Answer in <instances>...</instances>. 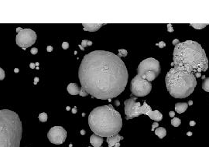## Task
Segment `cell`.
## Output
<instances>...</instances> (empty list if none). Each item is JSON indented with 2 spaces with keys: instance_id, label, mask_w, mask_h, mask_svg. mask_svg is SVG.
I'll use <instances>...</instances> for the list:
<instances>
[{
  "instance_id": "2",
  "label": "cell",
  "mask_w": 209,
  "mask_h": 147,
  "mask_svg": "<svg viewBox=\"0 0 209 147\" xmlns=\"http://www.w3.org/2000/svg\"><path fill=\"white\" fill-rule=\"evenodd\" d=\"M174 68L189 73H201L208 68V60L199 43L187 40L179 43L173 53Z\"/></svg>"
},
{
  "instance_id": "31",
  "label": "cell",
  "mask_w": 209,
  "mask_h": 147,
  "mask_svg": "<svg viewBox=\"0 0 209 147\" xmlns=\"http://www.w3.org/2000/svg\"><path fill=\"white\" fill-rule=\"evenodd\" d=\"M179 40L178 39H174L173 41H172V44H173V45H174V46H176L177 44H179Z\"/></svg>"
},
{
  "instance_id": "38",
  "label": "cell",
  "mask_w": 209,
  "mask_h": 147,
  "mask_svg": "<svg viewBox=\"0 0 209 147\" xmlns=\"http://www.w3.org/2000/svg\"><path fill=\"white\" fill-rule=\"evenodd\" d=\"M194 76H195V77H201V73H195Z\"/></svg>"
},
{
  "instance_id": "39",
  "label": "cell",
  "mask_w": 209,
  "mask_h": 147,
  "mask_svg": "<svg viewBox=\"0 0 209 147\" xmlns=\"http://www.w3.org/2000/svg\"><path fill=\"white\" fill-rule=\"evenodd\" d=\"M22 29H23L21 28V27H18V28H16V32H17V33H20V32L21 30H22Z\"/></svg>"
},
{
  "instance_id": "33",
  "label": "cell",
  "mask_w": 209,
  "mask_h": 147,
  "mask_svg": "<svg viewBox=\"0 0 209 147\" xmlns=\"http://www.w3.org/2000/svg\"><path fill=\"white\" fill-rule=\"evenodd\" d=\"M47 52H51V51H53V47L52 46H47Z\"/></svg>"
},
{
  "instance_id": "5",
  "label": "cell",
  "mask_w": 209,
  "mask_h": 147,
  "mask_svg": "<svg viewBox=\"0 0 209 147\" xmlns=\"http://www.w3.org/2000/svg\"><path fill=\"white\" fill-rule=\"evenodd\" d=\"M165 84L172 97L185 98L194 92L197 81L194 74L172 68L165 77Z\"/></svg>"
},
{
  "instance_id": "42",
  "label": "cell",
  "mask_w": 209,
  "mask_h": 147,
  "mask_svg": "<svg viewBox=\"0 0 209 147\" xmlns=\"http://www.w3.org/2000/svg\"><path fill=\"white\" fill-rule=\"evenodd\" d=\"M193 105V101L191 100H190L188 101V105Z\"/></svg>"
},
{
  "instance_id": "17",
  "label": "cell",
  "mask_w": 209,
  "mask_h": 147,
  "mask_svg": "<svg viewBox=\"0 0 209 147\" xmlns=\"http://www.w3.org/2000/svg\"><path fill=\"white\" fill-rule=\"evenodd\" d=\"M155 134L160 139H163L166 135V130L163 127H158L155 130Z\"/></svg>"
},
{
  "instance_id": "15",
  "label": "cell",
  "mask_w": 209,
  "mask_h": 147,
  "mask_svg": "<svg viewBox=\"0 0 209 147\" xmlns=\"http://www.w3.org/2000/svg\"><path fill=\"white\" fill-rule=\"evenodd\" d=\"M152 120H154L156 122H160L163 119V115L160 113L158 110H154L150 111L147 115Z\"/></svg>"
},
{
  "instance_id": "28",
  "label": "cell",
  "mask_w": 209,
  "mask_h": 147,
  "mask_svg": "<svg viewBox=\"0 0 209 147\" xmlns=\"http://www.w3.org/2000/svg\"><path fill=\"white\" fill-rule=\"evenodd\" d=\"M30 53H32V54L35 55L38 53V49L36 47H32L31 50H30Z\"/></svg>"
},
{
  "instance_id": "11",
  "label": "cell",
  "mask_w": 209,
  "mask_h": 147,
  "mask_svg": "<svg viewBox=\"0 0 209 147\" xmlns=\"http://www.w3.org/2000/svg\"><path fill=\"white\" fill-rule=\"evenodd\" d=\"M122 136H120L118 134L113 135L112 137H108L106 142L108 144V147H119L120 143L119 142L123 139Z\"/></svg>"
},
{
  "instance_id": "32",
  "label": "cell",
  "mask_w": 209,
  "mask_h": 147,
  "mask_svg": "<svg viewBox=\"0 0 209 147\" xmlns=\"http://www.w3.org/2000/svg\"><path fill=\"white\" fill-rule=\"evenodd\" d=\"M169 116L171 117V118H174V116H175V112L173 111H170V112H169Z\"/></svg>"
},
{
  "instance_id": "10",
  "label": "cell",
  "mask_w": 209,
  "mask_h": 147,
  "mask_svg": "<svg viewBox=\"0 0 209 147\" xmlns=\"http://www.w3.org/2000/svg\"><path fill=\"white\" fill-rule=\"evenodd\" d=\"M47 138L51 143L61 145L67 138V131L62 126H54L47 132Z\"/></svg>"
},
{
  "instance_id": "30",
  "label": "cell",
  "mask_w": 209,
  "mask_h": 147,
  "mask_svg": "<svg viewBox=\"0 0 209 147\" xmlns=\"http://www.w3.org/2000/svg\"><path fill=\"white\" fill-rule=\"evenodd\" d=\"M157 45V46H159V47H160V48H163V47H166V44L163 41H160Z\"/></svg>"
},
{
  "instance_id": "22",
  "label": "cell",
  "mask_w": 209,
  "mask_h": 147,
  "mask_svg": "<svg viewBox=\"0 0 209 147\" xmlns=\"http://www.w3.org/2000/svg\"><path fill=\"white\" fill-rule=\"evenodd\" d=\"M208 25V23H205V24H201V23L194 24V23H192V24H190V26H193V27H194V29H201L203 28H205V26H207Z\"/></svg>"
},
{
  "instance_id": "40",
  "label": "cell",
  "mask_w": 209,
  "mask_h": 147,
  "mask_svg": "<svg viewBox=\"0 0 209 147\" xmlns=\"http://www.w3.org/2000/svg\"><path fill=\"white\" fill-rule=\"evenodd\" d=\"M81 134L82 135H84V134H85V131H84V129H82V130H81Z\"/></svg>"
},
{
  "instance_id": "13",
  "label": "cell",
  "mask_w": 209,
  "mask_h": 147,
  "mask_svg": "<svg viewBox=\"0 0 209 147\" xmlns=\"http://www.w3.org/2000/svg\"><path fill=\"white\" fill-rule=\"evenodd\" d=\"M90 143L94 147H100L103 143V138L95 134H92L90 137Z\"/></svg>"
},
{
  "instance_id": "43",
  "label": "cell",
  "mask_w": 209,
  "mask_h": 147,
  "mask_svg": "<svg viewBox=\"0 0 209 147\" xmlns=\"http://www.w3.org/2000/svg\"><path fill=\"white\" fill-rule=\"evenodd\" d=\"M115 104H116V105H117V106L120 105V103H119V101H115Z\"/></svg>"
},
{
  "instance_id": "8",
  "label": "cell",
  "mask_w": 209,
  "mask_h": 147,
  "mask_svg": "<svg viewBox=\"0 0 209 147\" xmlns=\"http://www.w3.org/2000/svg\"><path fill=\"white\" fill-rule=\"evenodd\" d=\"M150 71H153L159 75L161 71L160 64L155 58H146L140 62L137 68V75L145 79L146 74Z\"/></svg>"
},
{
  "instance_id": "48",
  "label": "cell",
  "mask_w": 209,
  "mask_h": 147,
  "mask_svg": "<svg viewBox=\"0 0 209 147\" xmlns=\"http://www.w3.org/2000/svg\"><path fill=\"white\" fill-rule=\"evenodd\" d=\"M201 77H202V79L204 80V79L205 78V75H203V76H201Z\"/></svg>"
},
{
  "instance_id": "44",
  "label": "cell",
  "mask_w": 209,
  "mask_h": 147,
  "mask_svg": "<svg viewBox=\"0 0 209 147\" xmlns=\"http://www.w3.org/2000/svg\"><path fill=\"white\" fill-rule=\"evenodd\" d=\"M187 135H188V136H191L192 135V132H188L187 133Z\"/></svg>"
},
{
  "instance_id": "3",
  "label": "cell",
  "mask_w": 209,
  "mask_h": 147,
  "mask_svg": "<svg viewBox=\"0 0 209 147\" xmlns=\"http://www.w3.org/2000/svg\"><path fill=\"white\" fill-rule=\"evenodd\" d=\"M88 125L94 134L102 138L112 137L122 128V119L112 105H102L90 112Z\"/></svg>"
},
{
  "instance_id": "49",
  "label": "cell",
  "mask_w": 209,
  "mask_h": 147,
  "mask_svg": "<svg viewBox=\"0 0 209 147\" xmlns=\"http://www.w3.org/2000/svg\"><path fill=\"white\" fill-rule=\"evenodd\" d=\"M100 147H102V146H100Z\"/></svg>"
},
{
  "instance_id": "34",
  "label": "cell",
  "mask_w": 209,
  "mask_h": 147,
  "mask_svg": "<svg viewBox=\"0 0 209 147\" xmlns=\"http://www.w3.org/2000/svg\"><path fill=\"white\" fill-rule=\"evenodd\" d=\"M71 111H72L73 114H76L77 113V107L76 106L74 107V108L71 109Z\"/></svg>"
},
{
  "instance_id": "16",
  "label": "cell",
  "mask_w": 209,
  "mask_h": 147,
  "mask_svg": "<svg viewBox=\"0 0 209 147\" xmlns=\"http://www.w3.org/2000/svg\"><path fill=\"white\" fill-rule=\"evenodd\" d=\"M188 108V104L185 102H178L175 104V111L178 114L184 113Z\"/></svg>"
},
{
  "instance_id": "29",
  "label": "cell",
  "mask_w": 209,
  "mask_h": 147,
  "mask_svg": "<svg viewBox=\"0 0 209 147\" xmlns=\"http://www.w3.org/2000/svg\"><path fill=\"white\" fill-rule=\"evenodd\" d=\"M159 127V123L157 122H154L152 125V131H154L155 129H157Z\"/></svg>"
},
{
  "instance_id": "9",
  "label": "cell",
  "mask_w": 209,
  "mask_h": 147,
  "mask_svg": "<svg viewBox=\"0 0 209 147\" xmlns=\"http://www.w3.org/2000/svg\"><path fill=\"white\" fill-rule=\"evenodd\" d=\"M37 38L36 32L30 29H23L17 33L16 37V43L23 50H26L35 44Z\"/></svg>"
},
{
  "instance_id": "7",
  "label": "cell",
  "mask_w": 209,
  "mask_h": 147,
  "mask_svg": "<svg viewBox=\"0 0 209 147\" xmlns=\"http://www.w3.org/2000/svg\"><path fill=\"white\" fill-rule=\"evenodd\" d=\"M152 84L139 76L134 77L130 84V91L135 97H144L151 92Z\"/></svg>"
},
{
  "instance_id": "21",
  "label": "cell",
  "mask_w": 209,
  "mask_h": 147,
  "mask_svg": "<svg viewBox=\"0 0 209 147\" xmlns=\"http://www.w3.org/2000/svg\"><path fill=\"white\" fill-rule=\"evenodd\" d=\"M39 120L41 122H46L47 121V119H48V116H47V114L45 113V112H42L39 115Z\"/></svg>"
},
{
  "instance_id": "27",
  "label": "cell",
  "mask_w": 209,
  "mask_h": 147,
  "mask_svg": "<svg viewBox=\"0 0 209 147\" xmlns=\"http://www.w3.org/2000/svg\"><path fill=\"white\" fill-rule=\"evenodd\" d=\"M62 48L63 50H67L69 48V44H68L67 42H63L62 43Z\"/></svg>"
},
{
  "instance_id": "23",
  "label": "cell",
  "mask_w": 209,
  "mask_h": 147,
  "mask_svg": "<svg viewBox=\"0 0 209 147\" xmlns=\"http://www.w3.org/2000/svg\"><path fill=\"white\" fill-rule=\"evenodd\" d=\"M81 45L82 46V47L84 49V47L91 46V45H92V41H90V40H82V42H81Z\"/></svg>"
},
{
  "instance_id": "14",
  "label": "cell",
  "mask_w": 209,
  "mask_h": 147,
  "mask_svg": "<svg viewBox=\"0 0 209 147\" xmlns=\"http://www.w3.org/2000/svg\"><path fill=\"white\" fill-rule=\"evenodd\" d=\"M67 91L71 95H78L80 93V88L76 83H71L67 85Z\"/></svg>"
},
{
  "instance_id": "41",
  "label": "cell",
  "mask_w": 209,
  "mask_h": 147,
  "mask_svg": "<svg viewBox=\"0 0 209 147\" xmlns=\"http://www.w3.org/2000/svg\"><path fill=\"white\" fill-rule=\"evenodd\" d=\"M19 71H20V70L18 68H15L14 69V72H15V73H19Z\"/></svg>"
},
{
  "instance_id": "36",
  "label": "cell",
  "mask_w": 209,
  "mask_h": 147,
  "mask_svg": "<svg viewBox=\"0 0 209 147\" xmlns=\"http://www.w3.org/2000/svg\"><path fill=\"white\" fill-rule=\"evenodd\" d=\"M39 81V79L38 78V77H35V78H34V84L36 85V84H37V82Z\"/></svg>"
},
{
  "instance_id": "24",
  "label": "cell",
  "mask_w": 209,
  "mask_h": 147,
  "mask_svg": "<svg viewBox=\"0 0 209 147\" xmlns=\"http://www.w3.org/2000/svg\"><path fill=\"white\" fill-rule=\"evenodd\" d=\"M127 53H128V52H127L126 50H124V49H120L118 50V57H126L127 56Z\"/></svg>"
},
{
  "instance_id": "6",
  "label": "cell",
  "mask_w": 209,
  "mask_h": 147,
  "mask_svg": "<svg viewBox=\"0 0 209 147\" xmlns=\"http://www.w3.org/2000/svg\"><path fill=\"white\" fill-rule=\"evenodd\" d=\"M137 97H133L124 101L125 105V115L127 120L133 119L135 117H139L141 115H148L150 111H152L151 107L148 105V104L144 102L141 105V103L136 101Z\"/></svg>"
},
{
  "instance_id": "18",
  "label": "cell",
  "mask_w": 209,
  "mask_h": 147,
  "mask_svg": "<svg viewBox=\"0 0 209 147\" xmlns=\"http://www.w3.org/2000/svg\"><path fill=\"white\" fill-rule=\"evenodd\" d=\"M157 74L154 73L153 71H150L148 72V73L146 74V76H145V79L146 80V81H148L149 82H151L153 81H154V80L157 77Z\"/></svg>"
},
{
  "instance_id": "20",
  "label": "cell",
  "mask_w": 209,
  "mask_h": 147,
  "mask_svg": "<svg viewBox=\"0 0 209 147\" xmlns=\"http://www.w3.org/2000/svg\"><path fill=\"white\" fill-rule=\"evenodd\" d=\"M181 124V119H180L179 118L174 117V118H173V119H172V120H171V125H173V126H174V127H178Z\"/></svg>"
},
{
  "instance_id": "25",
  "label": "cell",
  "mask_w": 209,
  "mask_h": 147,
  "mask_svg": "<svg viewBox=\"0 0 209 147\" xmlns=\"http://www.w3.org/2000/svg\"><path fill=\"white\" fill-rule=\"evenodd\" d=\"M5 77H6V74H5V71L2 68H0V81H2L4 80Z\"/></svg>"
},
{
  "instance_id": "12",
  "label": "cell",
  "mask_w": 209,
  "mask_h": 147,
  "mask_svg": "<svg viewBox=\"0 0 209 147\" xmlns=\"http://www.w3.org/2000/svg\"><path fill=\"white\" fill-rule=\"evenodd\" d=\"M106 25V23H83L82 26H84V30L89 31V32H95L97 31L102 27V26Z\"/></svg>"
},
{
  "instance_id": "35",
  "label": "cell",
  "mask_w": 209,
  "mask_h": 147,
  "mask_svg": "<svg viewBox=\"0 0 209 147\" xmlns=\"http://www.w3.org/2000/svg\"><path fill=\"white\" fill-rule=\"evenodd\" d=\"M35 66H36V64L34 63H30V67L31 69H34V68H35Z\"/></svg>"
},
{
  "instance_id": "37",
  "label": "cell",
  "mask_w": 209,
  "mask_h": 147,
  "mask_svg": "<svg viewBox=\"0 0 209 147\" xmlns=\"http://www.w3.org/2000/svg\"><path fill=\"white\" fill-rule=\"evenodd\" d=\"M195 125H196V122H195L194 121H190V126H194Z\"/></svg>"
},
{
  "instance_id": "47",
  "label": "cell",
  "mask_w": 209,
  "mask_h": 147,
  "mask_svg": "<svg viewBox=\"0 0 209 147\" xmlns=\"http://www.w3.org/2000/svg\"><path fill=\"white\" fill-rule=\"evenodd\" d=\"M35 64H36V66H39V62H36V63Z\"/></svg>"
},
{
  "instance_id": "46",
  "label": "cell",
  "mask_w": 209,
  "mask_h": 147,
  "mask_svg": "<svg viewBox=\"0 0 209 147\" xmlns=\"http://www.w3.org/2000/svg\"><path fill=\"white\" fill-rule=\"evenodd\" d=\"M66 109H67V111H68V110H70V107H69V106H67V107H66Z\"/></svg>"
},
{
  "instance_id": "45",
  "label": "cell",
  "mask_w": 209,
  "mask_h": 147,
  "mask_svg": "<svg viewBox=\"0 0 209 147\" xmlns=\"http://www.w3.org/2000/svg\"><path fill=\"white\" fill-rule=\"evenodd\" d=\"M79 47L81 48V50H84V49L82 47V46H81V45H79Z\"/></svg>"
},
{
  "instance_id": "4",
  "label": "cell",
  "mask_w": 209,
  "mask_h": 147,
  "mask_svg": "<svg viewBox=\"0 0 209 147\" xmlns=\"http://www.w3.org/2000/svg\"><path fill=\"white\" fill-rule=\"evenodd\" d=\"M22 122L15 111L0 109V147H20Z\"/></svg>"
},
{
  "instance_id": "1",
  "label": "cell",
  "mask_w": 209,
  "mask_h": 147,
  "mask_svg": "<svg viewBox=\"0 0 209 147\" xmlns=\"http://www.w3.org/2000/svg\"><path fill=\"white\" fill-rule=\"evenodd\" d=\"M79 95L109 100L123 92L129 74L122 59L112 52L94 50L84 55L78 69Z\"/></svg>"
},
{
  "instance_id": "19",
  "label": "cell",
  "mask_w": 209,
  "mask_h": 147,
  "mask_svg": "<svg viewBox=\"0 0 209 147\" xmlns=\"http://www.w3.org/2000/svg\"><path fill=\"white\" fill-rule=\"evenodd\" d=\"M202 88L204 91L209 92V77L205 78L202 81Z\"/></svg>"
},
{
  "instance_id": "26",
  "label": "cell",
  "mask_w": 209,
  "mask_h": 147,
  "mask_svg": "<svg viewBox=\"0 0 209 147\" xmlns=\"http://www.w3.org/2000/svg\"><path fill=\"white\" fill-rule=\"evenodd\" d=\"M166 28H167V31L169 32V33H172V32H174V28L173 26H172V24L170 23H168L167 26H166Z\"/></svg>"
}]
</instances>
